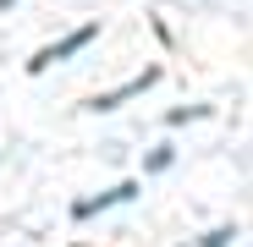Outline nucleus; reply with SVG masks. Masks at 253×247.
<instances>
[{"mask_svg": "<svg viewBox=\"0 0 253 247\" xmlns=\"http://www.w3.org/2000/svg\"><path fill=\"white\" fill-rule=\"evenodd\" d=\"M231 242H237V225H220V231H209L198 247H231Z\"/></svg>", "mask_w": 253, "mask_h": 247, "instance_id": "nucleus-4", "label": "nucleus"}, {"mask_svg": "<svg viewBox=\"0 0 253 247\" xmlns=\"http://www.w3.org/2000/svg\"><path fill=\"white\" fill-rule=\"evenodd\" d=\"M209 105H193V110H171V127H187V121H204Z\"/></svg>", "mask_w": 253, "mask_h": 247, "instance_id": "nucleus-5", "label": "nucleus"}, {"mask_svg": "<svg viewBox=\"0 0 253 247\" xmlns=\"http://www.w3.org/2000/svg\"><path fill=\"white\" fill-rule=\"evenodd\" d=\"M154 82H160V71L149 66V71H138L132 82H121V88H110V94H94V99L83 105V110H116L121 99H132V94H143V88H154Z\"/></svg>", "mask_w": 253, "mask_h": 247, "instance_id": "nucleus-3", "label": "nucleus"}, {"mask_svg": "<svg viewBox=\"0 0 253 247\" xmlns=\"http://www.w3.org/2000/svg\"><path fill=\"white\" fill-rule=\"evenodd\" d=\"M171 159H176V154H171V148H154V154H149V159H143V171H171Z\"/></svg>", "mask_w": 253, "mask_h": 247, "instance_id": "nucleus-6", "label": "nucleus"}, {"mask_svg": "<svg viewBox=\"0 0 253 247\" xmlns=\"http://www.w3.org/2000/svg\"><path fill=\"white\" fill-rule=\"evenodd\" d=\"M94 38H99V22H83V28H72L66 38H55V44H44V50H39V55L28 61V71H33V77H39V71H50L55 61H72L77 50H88Z\"/></svg>", "mask_w": 253, "mask_h": 247, "instance_id": "nucleus-1", "label": "nucleus"}, {"mask_svg": "<svg viewBox=\"0 0 253 247\" xmlns=\"http://www.w3.org/2000/svg\"><path fill=\"white\" fill-rule=\"evenodd\" d=\"M132 198H138V181H121V187H110V192H99V198H77V203H72V220H94V214L116 209V203H132Z\"/></svg>", "mask_w": 253, "mask_h": 247, "instance_id": "nucleus-2", "label": "nucleus"}]
</instances>
